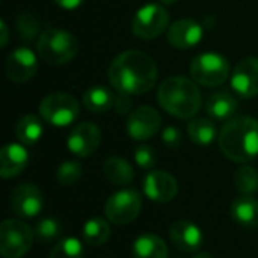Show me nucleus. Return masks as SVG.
Returning <instances> with one entry per match:
<instances>
[{"instance_id": "37", "label": "nucleus", "mask_w": 258, "mask_h": 258, "mask_svg": "<svg viewBox=\"0 0 258 258\" xmlns=\"http://www.w3.org/2000/svg\"><path fill=\"white\" fill-rule=\"evenodd\" d=\"M194 258H213L210 254H207V252H200V254H197Z\"/></svg>"}, {"instance_id": "30", "label": "nucleus", "mask_w": 258, "mask_h": 258, "mask_svg": "<svg viewBox=\"0 0 258 258\" xmlns=\"http://www.w3.org/2000/svg\"><path fill=\"white\" fill-rule=\"evenodd\" d=\"M33 233H35V237L41 242H53L60 236L62 225L54 218H45V219H41L35 225Z\"/></svg>"}, {"instance_id": "21", "label": "nucleus", "mask_w": 258, "mask_h": 258, "mask_svg": "<svg viewBox=\"0 0 258 258\" xmlns=\"http://www.w3.org/2000/svg\"><path fill=\"white\" fill-rule=\"evenodd\" d=\"M231 216L242 227H258V200L254 197H239L231 204Z\"/></svg>"}, {"instance_id": "18", "label": "nucleus", "mask_w": 258, "mask_h": 258, "mask_svg": "<svg viewBox=\"0 0 258 258\" xmlns=\"http://www.w3.org/2000/svg\"><path fill=\"white\" fill-rule=\"evenodd\" d=\"M29 163V153L23 144H6L0 151V175L2 178H14L20 175Z\"/></svg>"}, {"instance_id": "11", "label": "nucleus", "mask_w": 258, "mask_h": 258, "mask_svg": "<svg viewBox=\"0 0 258 258\" xmlns=\"http://www.w3.org/2000/svg\"><path fill=\"white\" fill-rule=\"evenodd\" d=\"M162 125L160 113L151 106H141L135 109L127 119V133L135 141H147L153 138Z\"/></svg>"}, {"instance_id": "25", "label": "nucleus", "mask_w": 258, "mask_h": 258, "mask_svg": "<svg viewBox=\"0 0 258 258\" xmlns=\"http://www.w3.org/2000/svg\"><path fill=\"white\" fill-rule=\"evenodd\" d=\"M187 133H189L190 141L200 147H209L210 144L215 142V139L218 136L215 124L206 118L192 119L187 125Z\"/></svg>"}, {"instance_id": "6", "label": "nucleus", "mask_w": 258, "mask_h": 258, "mask_svg": "<svg viewBox=\"0 0 258 258\" xmlns=\"http://www.w3.org/2000/svg\"><path fill=\"white\" fill-rule=\"evenodd\" d=\"M35 239L33 230L17 219H5L0 225V254L3 258H21Z\"/></svg>"}, {"instance_id": "3", "label": "nucleus", "mask_w": 258, "mask_h": 258, "mask_svg": "<svg viewBox=\"0 0 258 258\" xmlns=\"http://www.w3.org/2000/svg\"><path fill=\"white\" fill-rule=\"evenodd\" d=\"M197 82L181 76L166 79L157 91V101L168 113L180 119L194 118L201 109V92Z\"/></svg>"}, {"instance_id": "31", "label": "nucleus", "mask_w": 258, "mask_h": 258, "mask_svg": "<svg viewBox=\"0 0 258 258\" xmlns=\"http://www.w3.org/2000/svg\"><path fill=\"white\" fill-rule=\"evenodd\" d=\"M80 177H82V165L79 162H74V160L63 162L57 168V172H56L57 183L65 186V187L76 184L80 180Z\"/></svg>"}, {"instance_id": "17", "label": "nucleus", "mask_w": 258, "mask_h": 258, "mask_svg": "<svg viewBox=\"0 0 258 258\" xmlns=\"http://www.w3.org/2000/svg\"><path fill=\"white\" fill-rule=\"evenodd\" d=\"M201 39H203V26L190 18L178 20L172 23L168 29V42L178 50L192 48Z\"/></svg>"}, {"instance_id": "19", "label": "nucleus", "mask_w": 258, "mask_h": 258, "mask_svg": "<svg viewBox=\"0 0 258 258\" xmlns=\"http://www.w3.org/2000/svg\"><path fill=\"white\" fill-rule=\"evenodd\" d=\"M237 107V100L230 92L225 91L210 95L206 103V110L209 116L215 121H230L231 118H234Z\"/></svg>"}, {"instance_id": "24", "label": "nucleus", "mask_w": 258, "mask_h": 258, "mask_svg": "<svg viewBox=\"0 0 258 258\" xmlns=\"http://www.w3.org/2000/svg\"><path fill=\"white\" fill-rule=\"evenodd\" d=\"M83 240L91 246L104 245L110 237V225L103 218H91L82 228Z\"/></svg>"}, {"instance_id": "22", "label": "nucleus", "mask_w": 258, "mask_h": 258, "mask_svg": "<svg viewBox=\"0 0 258 258\" xmlns=\"http://www.w3.org/2000/svg\"><path fill=\"white\" fill-rule=\"evenodd\" d=\"M103 172L106 178L116 186H127L135 178V171L132 165L122 157H109L103 165Z\"/></svg>"}, {"instance_id": "23", "label": "nucleus", "mask_w": 258, "mask_h": 258, "mask_svg": "<svg viewBox=\"0 0 258 258\" xmlns=\"http://www.w3.org/2000/svg\"><path fill=\"white\" fill-rule=\"evenodd\" d=\"M115 95L104 86H91L83 94L85 109L92 113H104L113 107Z\"/></svg>"}, {"instance_id": "20", "label": "nucleus", "mask_w": 258, "mask_h": 258, "mask_svg": "<svg viewBox=\"0 0 258 258\" xmlns=\"http://www.w3.org/2000/svg\"><path fill=\"white\" fill-rule=\"evenodd\" d=\"M132 252L135 258H166L168 246L162 237L153 233H145L136 237L132 245Z\"/></svg>"}, {"instance_id": "26", "label": "nucleus", "mask_w": 258, "mask_h": 258, "mask_svg": "<svg viewBox=\"0 0 258 258\" xmlns=\"http://www.w3.org/2000/svg\"><path fill=\"white\" fill-rule=\"evenodd\" d=\"M15 135L23 145H35L42 136V124L35 115H24L15 127Z\"/></svg>"}, {"instance_id": "12", "label": "nucleus", "mask_w": 258, "mask_h": 258, "mask_svg": "<svg viewBox=\"0 0 258 258\" xmlns=\"http://www.w3.org/2000/svg\"><path fill=\"white\" fill-rule=\"evenodd\" d=\"M100 142H101L100 127L94 122H80L71 130L67 139V147L77 157H89L97 151Z\"/></svg>"}, {"instance_id": "38", "label": "nucleus", "mask_w": 258, "mask_h": 258, "mask_svg": "<svg viewBox=\"0 0 258 258\" xmlns=\"http://www.w3.org/2000/svg\"><path fill=\"white\" fill-rule=\"evenodd\" d=\"M160 2H162L163 5H174L177 0H160Z\"/></svg>"}, {"instance_id": "27", "label": "nucleus", "mask_w": 258, "mask_h": 258, "mask_svg": "<svg viewBox=\"0 0 258 258\" xmlns=\"http://www.w3.org/2000/svg\"><path fill=\"white\" fill-rule=\"evenodd\" d=\"M234 184L236 189L245 195L252 197L258 190V171L249 165H243L236 171L234 175Z\"/></svg>"}, {"instance_id": "16", "label": "nucleus", "mask_w": 258, "mask_h": 258, "mask_svg": "<svg viewBox=\"0 0 258 258\" xmlns=\"http://www.w3.org/2000/svg\"><path fill=\"white\" fill-rule=\"evenodd\" d=\"M174 246L183 252H197L204 245L203 230L192 221H175L169 228Z\"/></svg>"}, {"instance_id": "2", "label": "nucleus", "mask_w": 258, "mask_h": 258, "mask_svg": "<svg viewBox=\"0 0 258 258\" xmlns=\"http://www.w3.org/2000/svg\"><path fill=\"white\" fill-rule=\"evenodd\" d=\"M222 154L236 162L248 163L258 157V119L236 116L227 121L218 138Z\"/></svg>"}, {"instance_id": "7", "label": "nucleus", "mask_w": 258, "mask_h": 258, "mask_svg": "<svg viewBox=\"0 0 258 258\" xmlns=\"http://www.w3.org/2000/svg\"><path fill=\"white\" fill-rule=\"evenodd\" d=\"M39 113L44 121L54 127H67L79 118L80 106L73 95L67 92H53L41 101Z\"/></svg>"}, {"instance_id": "15", "label": "nucleus", "mask_w": 258, "mask_h": 258, "mask_svg": "<svg viewBox=\"0 0 258 258\" xmlns=\"http://www.w3.org/2000/svg\"><path fill=\"white\" fill-rule=\"evenodd\" d=\"M144 192L153 203H169L178 192V183L166 171H151L144 178Z\"/></svg>"}, {"instance_id": "29", "label": "nucleus", "mask_w": 258, "mask_h": 258, "mask_svg": "<svg viewBox=\"0 0 258 258\" xmlns=\"http://www.w3.org/2000/svg\"><path fill=\"white\" fill-rule=\"evenodd\" d=\"M85 249L79 239L67 237L56 243L48 258H83Z\"/></svg>"}, {"instance_id": "10", "label": "nucleus", "mask_w": 258, "mask_h": 258, "mask_svg": "<svg viewBox=\"0 0 258 258\" xmlns=\"http://www.w3.org/2000/svg\"><path fill=\"white\" fill-rule=\"evenodd\" d=\"M9 207L18 218H35L44 207L42 192L35 184L21 183L11 192Z\"/></svg>"}, {"instance_id": "28", "label": "nucleus", "mask_w": 258, "mask_h": 258, "mask_svg": "<svg viewBox=\"0 0 258 258\" xmlns=\"http://www.w3.org/2000/svg\"><path fill=\"white\" fill-rule=\"evenodd\" d=\"M15 27H17L20 38L26 42H30L38 35H41L39 33V29H41L39 18L32 12H21L15 20Z\"/></svg>"}, {"instance_id": "13", "label": "nucleus", "mask_w": 258, "mask_h": 258, "mask_svg": "<svg viewBox=\"0 0 258 258\" xmlns=\"http://www.w3.org/2000/svg\"><path fill=\"white\" fill-rule=\"evenodd\" d=\"M36 70H38L36 54L27 47H18L14 51H11L5 63V71L8 79L15 83H24L30 80L35 76Z\"/></svg>"}, {"instance_id": "5", "label": "nucleus", "mask_w": 258, "mask_h": 258, "mask_svg": "<svg viewBox=\"0 0 258 258\" xmlns=\"http://www.w3.org/2000/svg\"><path fill=\"white\" fill-rule=\"evenodd\" d=\"M189 70L194 82L207 88L221 86L230 77V62L218 53H201L195 56Z\"/></svg>"}, {"instance_id": "4", "label": "nucleus", "mask_w": 258, "mask_h": 258, "mask_svg": "<svg viewBox=\"0 0 258 258\" xmlns=\"http://www.w3.org/2000/svg\"><path fill=\"white\" fill-rule=\"evenodd\" d=\"M36 51L45 63L57 67L74 59L79 51V41L63 29L50 27L38 36Z\"/></svg>"}, {"instance_id": "1", "label": "nucleus", "mask_w": 258, "mask_h": 258, "mask_svg": "<svg viewBox=\"0 0 258 258\" xmlns=\"http://www.w3.org/2000/svg\"><path fill=\"white\" fill-rule=\"evenodd\" d=\"M157 65L144 51L127 50L118 54L109 70L107 77L118 92L139 95L148 92L157 80Z\"/></svg>"}, {"instance_id": "36", "label": "nucleus", "mask_w": 258, "mask_h": 258, "mask_svg": "<svg viewBox=\"0 0 258 258\" xmlns=\"http://www.w3.org/2000/svg\"><path fill=\"white\" fill-rule=\"evenodd\" d=\"M0 29H2V36H0V45H2V47H6V44H8V39H9V36H8V26H6L5 20H2V21H0Z\"/></svg>"}, {"instance_id": "9", "label": "nucleus", "mask_w": 258, "mask_h": 258, "mask_svg": "<svg viewBox=\"0 0 258 258\" xmlns=\"http://www.w3.org/2000/svg\"><path fill=\"white\" fill-rule=\"evenodd\" d=\"M169 24V14L165 6L150 3L138 9L132 20V30L141 39H154L160 36Z\"/></svg>"}, {"instance_id": "14", "label": "nucleus", "mask_w": 258, "mask_h": 258, "mask_svg": "<svg viewBox=\"0 0 258 258\" xmlns=\"http://www.w3.org/2000/svg\"><path fill=\"white\" fill-rule=\"evenodd\" d=\"M231 88L242 98L258 95V57H245L231 74Z\"/></svg>"}, {"instance_id": "32", "label": "nucleus", "mask_w": 258, "mask_h": 258, "mask_svg": "<svg viewBox=\"0 0 258 258\" xmlns=\"http://www.w3.org/2000/svg\"><path fill=\"white\" fill-rule=\"evenodd\" d=\"M135 162L142 169H151L157 163V154L150 145H138L135 148Z\"/></svg>"}, {"instance_id": "33", "label": "nucleus", "mask_w": 258, "mask_h": 258, "mask_svg": "<svg viewBox=\"0 0 258 258\" xmlns=\"http://www.w3.org/2000/svg\"><path fill=\"white\" fill-rule=\"evenodd\" d=\"M162 142L168 148H178L183 142V135L177 127L169 125L162 132Z\"/></svg>"}, {"instance_id": "8", "label": "nucleus", "mask_w": 258, "mask_h": 258, "mask_svg": "<svg viewBox=\"0 0 258 258\" xmlns=\"http://www.w3.org/2000/svg\"><path fill=\"white\" fill-rule=\"evenodd\" d=\"M142 209V197L135 189H122L107 198L104 215L115 225H127L135 221Z\"/></svg>"}, {"instance_id": "34", "label": "nucleus", "mask_w": 258, "mask_h": 258, "mask_svg": "<svg viewBox=\"0 0 258 258\" xmlns=\"http://www.w3.org/2000/svg\"><path fill=\"white\" fill-rule=\"evenodd\" d=\"M132 106H133V101H132V95L130 94H125V92H118L115 95V103H113V109L118 115H127V113H132Z\"/></svg>"}, {"instance_id": "35", "label": "nucleus", "mask_w": 258, "mask_h": 258, "mask_svg": "<svg viewBox=\"0 0 258 258\" xmlns=\"http://www.w3.org/2000/svg\"><path fill=\"white\" fill-rule=\"evenodd\" d=\"M85 0H54V3L59 6V8H62V9H65V11H73V9H77L82 3H83Z\"/></svg>"}]
</instances>
